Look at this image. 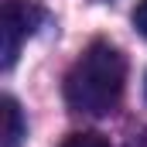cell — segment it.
Wrapping results in <instances>:
<instances>
[{
	"label": "cell",
	"mask_w": 147,
	"mask_h": 147,
	"mask_svg": "<svg viewBox=\"0 0 147 147\" xmlns=\"http://www.w3.org/2000/svg\"><path fill=\"white\" fill-rule=\"evenodd\" d=\"M127 86V58L110 41H92L65 75V103L86 116H106L120 106Z\"/></svg>",
	"instance_id": "1"
},
{
	"label": "cell",
	"mask_w": 147,
	"mask_h": 147,
	"mask_svg": "<svg viewBox=\"0 0 147 147\" xmlns=\"http://www.w3.org/2000/svg\"><path fill=\"white\" fill-rule=\"evenodd\" d=\"M21 137H24V120H21L17 103L7 96L3 99V147H17Z\"/></svg>",
	"instance_id": "3"
},
{
	"label": "cell",
	"mask_w": 147,
	"mask_h": 147,
	"mask_svg": "<svg viewBox=\"0 0 147 147\" xmlns=\"http://www.w3.org/2000/svg\"><path fill=\"white\" fill-rule=\"evenodd\" d=\"M41 10L24 0H3V17H0V38H3V69H10L21 55L24 38L34 34Z\"/></svg>",
	"instance_id": "2"
},
{
	"label": "cell",
	"mask_w": 147,
	"mask_h": 147,
	"mask_svg": "<svg viewBox=\"0 0 147 147\" xmlns=\"http://www.w3.org/2000/svg\"><path fill=\"white\" fill-rule=\"evenodd\" d=\"M62 147H110V140L103 134H72V137H65Z\"/></svg>",
	"instance_id": "4"
},
{
	"label": "cell",
	"mask_w": 147,
	"mask_h": 147,
	"mask_svg": "<svg viewBox=\"0 0 147 147\" xmlns=\"http://www.w3.org/2000/svg\"><path fill=\"white\" fill-rule=\"evenodd\" d=\"M134 28L147 38V0H140V3H137V10H134Z\"/></svg>",
	"instance_id": "5"
}]
</instances>
